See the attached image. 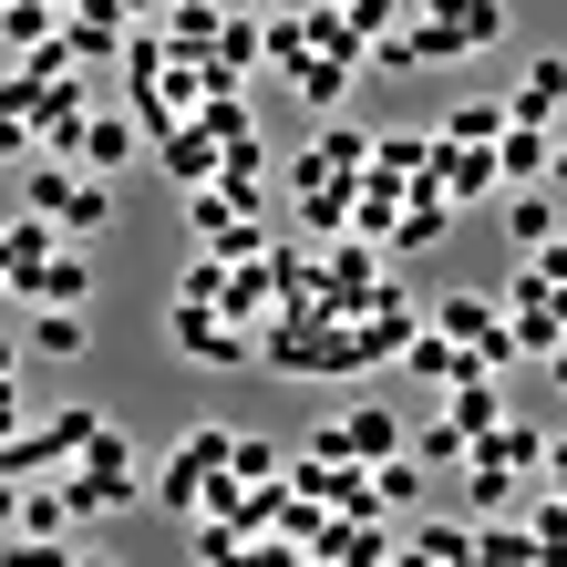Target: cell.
<instances>
[{
	"label": "cell",
	"mask_w": 567,
	"mask_h": 567,
	"mask_svg": "<svg viewBox=\"0 0 567 567\" xmlns=\"http://www.w3.org/2000/svg\"><path fill=\"white\" fill-rule=\"evenodd\" d=\"M21 196H31V207H42V217H62V227H73V238H93V227L114 217V186L93 176V165L73 176V165H62V155H31V165H21Z\"/></svg>",
	"instance_id": "obj_1"
},
{
	"label": "cell",
	"mask_w": 567,
	"mask_h": 567,
	"mask_svg": "<svg viewBox=\"0 0 567 567\" xmlns=\"http://www.w3.org/2000/svg\"><path fill=\"white\" fill-rule=\"evenodd\" d=\"M176 351L196 361V372H248V361H258L248 320H227L217 299H176Z\"/></svg>",
	"instance_id": "obj_2"
},
{
	"label": "cell",
	"mask_w": 567,
	"mask_h": 567,
	"mask_svg": "<svg viewBox=\"0 0 567 567\" xmlns=\"http://www.w3.org/2000/svg\"><path fill=\"white\" fill-rule=\"evenodd\" d=\"M433 155H444V135H372L361 186H372V196H444V186H433Z\"/></svg>",
	"instance_id": "obj_3"
},
{
	"label": "cell",
	"mask_w": 567,
	"mask_h": 567,
	"mask_svg": "<svg viewBox=\"0 0 567 567\" xmlns=\"http://www.w3.org/2000/svg\"><path fill=\"white\" fill-rule=\"evenodd\" d=\"M93 423H104V413H42L31 433H11V444H0V475H52V464H73Z\"/></svg>",
	"instance_id": "obj_4"
},
{
	"label": "cell",
	"mask_w": 567,
	"mask_h": 567,
	"mask_svg": "<svg viewBox=\"0 0 567 567\" xmlns=\"http://www.w3.org/2000/svg\"><path fill=\"white\" fill-rule=\"evenodd\" d=\"M433 186H444V207H475V196H495L506 176H495V145H454L444 135V155H433Z\"/></svg>",
	"instance_id": "obj_5"
},
{
	"label": "cell",
	"mask_w": 567,
	"mask_h": 567,
	"mask_svg": "<svg viewBox=\"0 0 567 567\" xmlns=\"http://www.w3.org/2000/svg\"><path fill=\"white\" fill-rule=\"evenodd\" d=\"M423 21L444 31L454 52H485V42H506V0H423Z\"/></svg>",
	"instance_id": "obj_6"
},
{
	"label": "cell",
	"mask_w": 567,
	"mask_h": 567,
	"mask_svg": "<svg viewBox=\"0 0 567 567\" xmlns=\"http://www.w3.org/2000/svg\"><path fill=\"white\" fill-rule=\"evenodd\" d=\"M11 289L21 299H73V310H83V299H93V258L83 248H52V258H31V269H11Z\"/></svg>",
	"instance_id": "obj_7"
},
{
	"label": "cell",
	"mask_w": 567,
	"mask_h": 567,
	"mask_svg": "<svg viewBox=\"0 0 567 567\" xmlns=\"http://www.w3.org/2000/svg\"><path fill=\"white\" fill-rule=\"evenodd\" d=\"M506 114L516 124H567V52H537V62H526V83L506 93Z\"/></svg>",
	"instance_id": "obj_8"
},
{
	"label": "cell",
	"mask_w": 567,
	"mask_h": 567,
	"mask_svg": "<svg viewBox=\"0 0 567 567\" xmlns=\"http://www.w3.org/2000/svg\"><path fill=\"white\" fill-rule=\"evenodd\" d=\"M526 485H537V475H516L506 454H464V506H475V516H516Z\"/></svg>",
	"instance_id": "obj_9"
},
{
	"label": "cell",
	"mask_w": 567,
	"mask_h": 567,
	"mask_svg": "<svg viewBox=\"0 0 567 567\" xmlns=\"http://www.w3.org/2000/svg\"><path fill=\"white\" fill-rule=\"evenodd\" d=\"M547 155H557V124H506V135H495V176L506 186H547Z\"/></svg>",
	"instance_id": "obj_10"
},
{
	"label": "cell",
	"mask_w": 567,
	"mask_h": 567,
	"mask_svg": "<svg viewBox=\"0 0 567 567\" xmlns=\"http://www.w3.org/2000/svg\"><path fill=\"white\" fill-rule=\"evenodd\" d=\"M444 423L464 433V444H485V433L506 423V392H495V372H464V382L444 392Z\"/></svg>",
	"instance_id": "obj_11"
},
{
	"label": "cell",
	"mask_w": 567,
	"mask_h": 567,
	"mask_svg": "<svg viewBox=\"0 0 567 567\" xmlns=\"http://www.w3.org/2000/svg\"><path fill=\"white\" fill-rule=\"evenodd\" d=\"M31 361H83L93 351V330H83V310L73 299H42V320H31V341H21Z\"/></svg>",
	"instance_id": "obj_12"
},
{
	"label": "cell",
	"mask_w": 567,
	"mask_h": 567,
	"mask_svg": "<svg viewBox=\"0 0 567 567\" xmlns=\"http://www.w3.org/2000/svg\"><path fill=\"white\" fill-rule=\"evenodd\" d=\"M403 557H423V567H464V557H475V526H454V516H403Z\"/></svg>",
	"instance_id": "obj_13"
},
{
	"label": "cell",
	"mask_w": 567,
	"mask_h": 567,
	"mask_svg": "<svg viewBox=\"0 0 567 567\" xmlns=\"http://www.w3.org/2000/svg\"><path fill=\"white\" fill-rule=\"evenodd\" d=\"M73 464H83V475H104V485H114V506H135V444H124L114 423H93Z\"/></svg>",
	"instance_id": "obj_14"
},
{
	"label": "cell",
	"mask_w": 567,
	"mask_h": 567,
	"mask_svg": "<svg viewBox=\"0 0 567 567\" xmlns=\"http://www.w3.org/2000/svg\"><path fill=\"white\" fill-rule=\"evenodd\" d=\"M207 475H217V464L196 454V444H176V454H165V475H155V506L165 516H196V506H207Z\"/></svg>",
	"instance_id": "obj_15"
},
{
	"label": "cell",
	"mask_w": 567,
	"mask_h": 567,
	"mask_svg": "<svg viewBox=\"0 0 567 567\" xmlns=\"http://www.w3.org/2000/svg\"><path fill=\"white\" fill-rule=\"evenodd\" d=\"M135 145H145V124H135V114H83V165H93V176L135 165Z\"/></svg>",
	"instance_id": "obj_16"
},
{
	"label": "cell",
	"mask_w": 567,
	"mask_h": 567,
	"mask_svg": "<svg viewBox=\"0 0 567 567\" xmlns=\"http://www.w3.org/2000/svg\"><path fill=\"white\" fill-rule=\"evenodd\" d=\"M413 506H423V454H382V464H372V516L403 526Z\"/></svg>",
	"instance_id": "obj_17"
},
{
	"label": "cell",
	"mask_w": 567,
	"mask_h": 567,
	"mask_svg": "<svg viewBox=\"0 0 567 567\" xmlns=\"http://www.w3.org/2000/svg\"><path fill=\"white\" fill-rule=\"evenodd\" d=\"M557 207H567L557 186H516V207H506V238H516V248H557V227H567Z\"/></svg>",
	"instance_id": "obj_18"
},
{
	"label": "cell",
	"mask_w": 567,
	"mask_h": 567,
	"mask_svg": "<svg viewBox=\"0 0 567 567\" xmlns=\"http://www.w3.org/2000/svg\"><path fill=\"white\" fill-rule=\"evenodd\" d=\"M351 73H361V62H341V52L289 62V83H299V104H310V114H330V104H341V93H351Z\"/></svg>",
	"instance_id": "obj_19"
},
{
	"label": "cell",
	"mask_w": 567,
	"mask_h": 567,
	"mask_svg": "<svg viewBox=\"0 0 567 567\" xmlns=\"http://www.w3.org/2000/svg\"><path fill=\"white\" fill-rule=\"evenodd\" d=\"M547 444H557V433H537V423H516V413H506V423H495L475 454H506L516 475H547Z\"/></svg>",
	"instance_id": "obj_20"
},
{
	"label": "cell",
	"mask_w": 567,
	"mask_h": 567,
	"mask_svg": "<svg viewBox=\"0 0 567 567\" xmlns=\"http://www.w3.org/2000/svg\"><path fill=\"white\" fill-rule=\"evenodd\" d=\"M0 248H11V269H31V258H52V248H62V217H42V207H21L11 227H0Z\"/></svg>",
	"instance_id": "obj_21"
},
{
	"label": "cell",
	"mask_w": 567,
	"mask_h": 567,
	"mask_svg": "<svg viewBox=\"0 0 567 567\" xmlns=\"http://www.w3.org/2000/svg\"><path fill=\"white\" fill-rule=\"evenodd\" d=\"M165 145V165H176V186H207L217 176V135H207V124H196V135H155Z\"/></svg>",
	"instance_id": "obj_22"
},
{
	"label": "cell",
	"mask_w": 567,
	"mask_h": 567,
	"mask_svg": "<svg viewBox=\"0 0 567 567\" xmlns=\"http://www.w3.org/2000/svg\"><path fill=\"white\" fill-rule=\"evenodd\" d=\"M207 52H217V83H227V73H248V62L269 52V31H258V21H217V42H207Z\"/></svg>",
	"instance_id": "obj_23"
},
{
	"label": "cell",
	"mask_w": 567,
	"mask_h": 567,
	"mask_svg": "<svg viewBox=\"0 0 567 567\" xmlns=\"http://www.w3.org/2000/svg\"><path fill=\"white\" fill-rule=\"evenodd\" d=\"M444 227H454V207H444V196H413V207H403V227H392V248H433Z\"/></svg>",
	"instance_id": "obj_24"
},
{
	"label": "cell",
	"mask_w": 567,
	"mask_h": 567,
	"mask_svg": "<svg viewBox=\"0 0 567 567\" xmlns=\"http://www.w3.org/2000/svg\"><path fill=\"white\" fill-rule=\"evenodd\" d=\"M506 124H516L506 104H454V114H444V135H454V145H495Z\"/></svg>",
	"instance_id": "obj_25"
},
{
	"label": "cell",
	"mask_w": 567,
	"mask_h": 567,
	"mask_svg": "<svg viewBox=\"0 0 567 567\" xmlns=\"http://www.w3.org/2000/svg\"><path fill=\"white\" fill-rule=\"evenodd\" d=\"M227 464H238L248 485H269V475H289V454L269 444V433H238V444H227Z\"/></svg>",
	"instance_id": "obj_26"
},
{
	"label": "cell",
	"mask_w": 567,
	"mask_h": 567,
	"mask_svg": "<svg viewBox=\"0 0 567 567\" xmlns=\"http://www.w3.org/2000/svg\"><path fill=\"white\" fill-rule=\"evenodd\" d=\"M526 526H537L547 557H567V485H557V495H526Z\"/></svg>",
	"instance_id": "obj_27"
},
{
	"label": "cell",
	"mask_w": 567,
	"mask_h": 567,
	"mask_svg": "<svg viewBox=\"0 0 567 567\" xmlns=\"http://www.w3.org/2000/svg\"><path fill=\"white\" fill-rule=\"evenodd\" d=\"M413 454H423V464H464V454H475V444H464V433H454V423H423V444H413Z\"/></svg>",
	"instance_id": "obj_28"
},
{
	"label": "cell",
	"mask_w": 567,
	"mask_h": 567,
	"mask_svg": "<svg viewBox=\"0 0 567 567\" xmlns=\"http://www.w3.org/2000/svg\"><path fill=\"white\" fill-rule=\"evenodd\" d=\"M207 135L227 145V135H248V104H227V93H207Z\"/></svg>",
	"instance_id": "obj_29"
},
{
	"label": "cell",
	"mask_w": 567,
	"mask_h": 567,
	"mask_svg": "<svg viewBox=\"0 0 567 567\" xmlns=\"http://www.w3.org/2000/svg\"><path fill=\"white\" fill-rule=\"evenodd\" d=\"M21 526V475H0V537Z\"/></svg>",
	"instance_id": "obj_30"
},
{
	"label": "cell",
	"mask_w": 567,
	"mask_h": 567,
	"mask_svg": "<svg viewBox=\"0 0 567 567\" xmlns=\"http://www.w3.org/2000/svg\"><path fill=\"white\" fill-rule=\"evenodd\" d=\"M11 433H21V392L0 382V444H11Z\"/></svg>",
	"instance_id": "obj_31"
},
{
	"label": "cell",
	"mask_w": 567,
	"mask_h": 567,
	"mask_svg": "<svg viewBox=\"0 0 567 567\" xmlns=\"http://www.w3.org/2000/svg\"><path fill=\"white\" fill-rule=\"evenodd\" d=\"M547 382H557V403H567V341H557V351H547Z\"/></svg>",
	"instance_id": "obj_32"
},
{
	"label": "cell",
	"mask_w": 567,
	"mask_h": 567,
	"mask_svg": "<svg viewBox=\"0 0 567 567\" xmlns=\"http://www.w3.org/2000/svg\"><path fill=\"white\" fill-rule=\"evenodd\" d=\"M0 382H21V341H0Z\"/></svg>",
	"instance_id": "obj_33"
},
{
	"label": "cell",
	"mask_w": 567,
	"mask_h": 567,
	"mask_svg": "<svg viewBox=\"0 0 567 567\" xmlns=\"http://www.w3.org/2000/svg\"><path fill=\"white\" fill-rule=\"evenodd\" d=\"M0 258H11V248H0ZM0 289H11V269H0Z\"/></svg>",
	"instance_id": "obj_34"
},
{
	"label": "cell",
	"mask_w": 567,
	"mask_h": 567,
	"mask_svg": "<svg viewBox=\"0 0 567 567\" xmlns=\"http://www.w3.org/2000/svg\"><path fill=\"white\" fill-rule=\"evenodd\" d=\"M258 11H279V0H258Z\"/></svg>",
	"instance_id": "obj_35"
}]
</instances>
